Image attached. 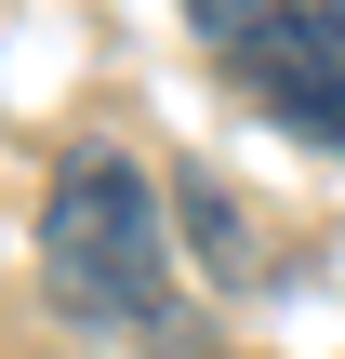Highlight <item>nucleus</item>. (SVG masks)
<instances>
[{"mask_svg":"<svg viewBox=\"0 0 345 359\" xmlns=\"http://www.w3.org/2000/svg\"><path fill=\"white\" fill-rule=\"evenodd\" d=\"M40 293L80 333H160L173 320V253H160V187L133 147H66L40 200Z\"/></svg>","mask_w":345,"mask_h":359,"instance_id":"nucleus-1","label":"nucleus"},{"mask_svg":"<svg viewBox=\"0 0 345 359\" xmlns=\"http://www.w3.org/2000/svg\"><path fill=\"white\" fill-rule=\"evenodd\" d=\"M213 80H239L279 133L345 160V0H186Z\"/></svg>","mask_w":345,"mask_h":359,"instance_id":"nucleus-2","label":"nucleus"}]
</instances>
